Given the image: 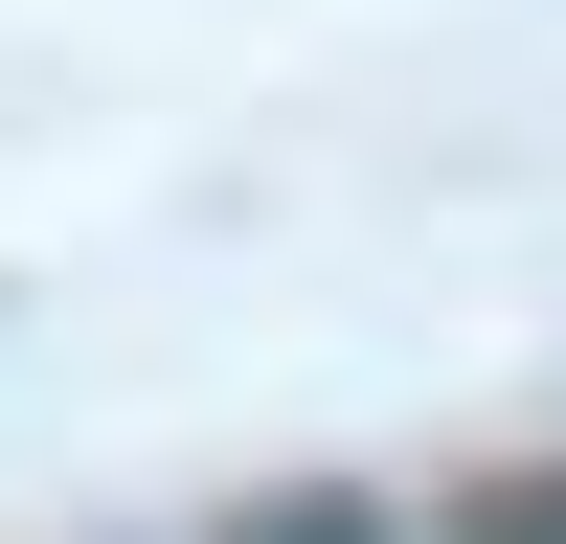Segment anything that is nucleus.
<instances>
[{
    "label": "nucleus",
    "mask_w": 566,
    "mask_h": 544,
    "mask_svg": "<svg viewBox=\"0 0 566 544\" xmlns=\"http://www.w3.org/2000/svg\"><path fill=\"white\" fill-rule=\"evenodd\" d=\"M250 544H408L386 499H295V522H250Z\"/></svg>",
    "instance_id": "nucleus-1"
},
{
    "label": "nucleus",
    "mask_w": 566,
    "mask_h": 544,
    "mask_svg": "<svg viewBox=\"0 0 566 544\" xmlns=\"http://www.w3.org/2000/svg\"><path fill=\"white\" fill-rule=\"evenodd\" d=\"M453 544H566V477H544V499H476Z\"/></svg>",
    "instance_id": "nucleus-2"
}]
</instances>
